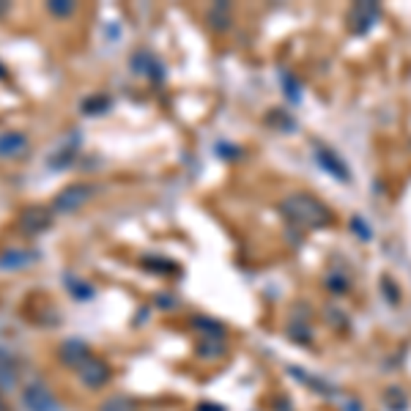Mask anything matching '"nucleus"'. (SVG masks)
Returning <instances> with one entry per match:
<instances>
[{
    "label": "nucleus",
    "instance_id": "nucleus-3",
    "mask_svg": "<svg viewBox=\"0 0 411 411\" xmlns=\"http://www.w3.org/2000/svg\"><path fill=\"white\" fill-rule=\"evenodd\" d=\"M88 198H91V186H85V184H72L69 189H63V192L55 198V208H58L61 214H72V211H77L80 206H85Z\"/></svg>",
    "mask_w": 411,
    "mask_h": 411
},
{
    "label": "nucleus",
    "instance_id": "nucleus-1",
    "mask_svg": "<svg viewBox=\"0 0 411 411\" xmlns=\"http://www.w3.org/2000/svg\"><path fill=\"white\" fill-rule=\"evenodd\" d=\"M283 214L305 228H327L332 225V211L312 195H291L283 201Z\"/></svg>",
    "mask_w": 411,
    "mask_h": 411
},
{
    "label": "nucleus",
    "instance_id": "nucleus-13",
    "mask_svg": "<svg viewBox=\"0 0 411 411\" xmlns=\"http://www.w3.org/2000/svg\"><path fill=\"white\" fill-rule=\"evenodd\" d=\"M102 411H132V406H129L124 398H113L110 403H104Z\"/></svg>",
    "mask_w": 411,
    "mask_h": 411
},
{
    "label": "nucleus",
    "instance_id": "nucleus-11",
    "mask_svg": "<svg viewBox=\"0 0 411 411\" xmlns=\"http://www.w3.org/2000/svg\"><path fill=\"white\" fill-rule=\"evenodd\" d=\"M381 288H384V296L389 305H398V302H400V288H398V283H395L389 274L381 277Z\"/></svg>",
    "mask_w": 411,
    "mask_h": 411
},
{
    "label": "nucleus",
    "instance_id": "nucleus-6",
    "mask_svg": "<svg viewBox=\"0 0 411 411\" xmlns=\"http://www.w3.org/2000/svg\"><path fill=\"white\" fill-rule=\"evenodd\" d=\"M318 162H321V167L329 170L337 181H351V173H348L346 162L334 154V151H329V148H318Z\"/></svg>",
    "mask_w": 411,
    "mask_h": 411
},
{
    "label": "nucleus",
    "instance_id": "nucleus-2",
    "mask_svg": "<svg viewBox=\"0 0 411 411\" xmlns=\"http://www.w3.org/2000/svg\"><path fill=\"white\" fill-rule=\"evenodd\" d=\"M379 14H381V8H379L376 3H357V6L351 8V17H348V23H351V30H354L357 36L367 33L370 27L376 25Z\"/></svg>",
    "mask_w": 411,
    "mask_h": 411
},
{
    "label": "nucleus",
    "instance_id": "nucleus-9",
    "mask_svg": "<svg viewBox=\"0 0 411 411\" xmlns=\"http://www.w3.org/2000/svg\"><path fill=\"white\" fill-rule=\"evenodd\" d=\"M17 381V362L8 351H0V384L11 386Z\"/></svg>",
    "mask_w": 411,
    "mask_h": 411
},
{
    "label": "nucleus",
    "instance_id": "nucleus-8",
    "mask_svg": "<svg viewBox=\"0 0 411 411\" xmlns=\"http://www.w3.org/2000/svg\"><path fill=\"white\" fill-rule=\"evenodd\" d=\"M30 260H36V253L30 250H8L0 255V269H25Z\"/></svg>",
    "mask_w": 411,
    "mask_h": 411
},
{
    "label": "nucleus",
    "instance_id": "nucleus-5",
    "mask_svg": "<svg viewBox=\"0 0 411 411\" xmlns=\"http://www.w3.org/2000/svg\"><path fill=\"white\" fill-rule=\"evenodd\" d=\"M27 151V137L23 132H3L0 134V156L3 159H17Z\"/></svg>",
    "mask_w": 411,
    "mask_h": 411
},
{
    "label": "nucleus",
    "instance_id": "nucleus-7",
    "mask_svg": "<svg viewBox=\"0 0 411 411\" xmlns=\"http://www.w3.org/2000/svg\"><path fill=\"white\" fill-rule=\"evenodd\" d=\"M107 376H110V370H107L104 362L94 360V357L85 360V365H82V381L88 386H102L107 381Z\"/></svg>",
    "mask_w": 411,
    "mask_h": 411
},
{
    "label": "nucleus",
    "instance_id": "nucleus-4",
    "mask_svg": "<svg viewBox=\"0 0 411 411\" xmlns=\"http://www.w3.org/2000/svg\"><path fill=\"white\" fill-rule=\"evenodd\" d=\"M25 406L30 411H58V403L44 384H30L25 389Z\"/></svg>",
    "mask_w": 411,
    "mask_h": 411
},
{
    "label": "nucleus",
    "instance_id": "nucleus-12",
    "mask_svg": "<svg viewBox=\"0 0 411 411\" xmlns=\"http://www.w3.org/2000/svg\"><path fill=\"white\" fill-rule=\"evenodd\" d=\"M351 228L360 233L365 241H367V239H373V231H370V228L365 225V220H362V217H354V220H351Z\"/></svg>",
    "mask_w": 411,
    "mask_h": 411
},
{
    "label": "nucleus",
    "instance_id": "nucleus-10",
    "mask_svg": "<svg viewBox=\"0 0 411 411\" xmlns=\"http://www.w3.org/2000/svg\"><path fill=\"white\" fill-rule=\"evenodd\" d=\"M327 288H329L332 293H337V296H340V293H348L351 283H348V277H346L343 272H337V269H334V272H329V274H327Z\"/></svg>",
    "mask_w": 411,
    "mask_h": 411
}]
</instances>
